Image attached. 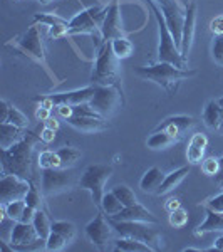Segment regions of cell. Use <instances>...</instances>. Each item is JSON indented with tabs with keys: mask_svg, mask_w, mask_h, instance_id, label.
Segmentation results:
<instances>
[{
	"mask_svg": "<svg viewBox=\"0 0 223 252\" xmlns=\"http://www.w3.org/2000/svg\"><path fill=\"white\" fill-rule=\"evenodd\" d=\"M56 152H57V155L60 158V163H62L60 168H66V170L71 168V166H74L81 158V152L78 148H74V146H62V148L56 150Z\"/></svg>",
	"mask_w": 223,
	"mask_h": 252,
	"instance_id": "cell-30",
	"label": "cell"
},
{
	"mask_svg": "<svg viewBox=\"0 0 223 252\" xmlns=\"http://www.w3.org/2000/svg\"><path fill=\"white\" fill-rule=\"evenodd\" d=\"M9 108L10 104L7 101H0V123H5L7 116H9Z\"/></svg>",
	"mask_w": 223,
	"mask_h": 252,
	"instance_id": "cell-49",
	"label": "cell"
},
{
	"mask_svg": "<svg viewBox=\"0 0 223 252\" xmlns=\"http://www.w3.org/2000/svg\"><path fill=\"white\" fill-rule=\"evenodd\" d=\"M169 225L171 227H176V229H181V227L186 225V222H188V212L183 209V207H180V209L173 210V212H169Z\"/></svg>",
	"mask_w": 223,
	"mask_h": 252,
	"instance_id": "cell-37",
	"label": "cell"
},
{
	"mask_svg": "<svg viewBox=\"0 0 223 252\" xmlns=\"http://www.w3.org/2000/svg\"><path fill=\"white\" fill-rule=\"evenodd\" d=\"M26 204H27V205H30V207H34L35 210H40V209L44 207L42 195H40L39 189H37V187H35L34 184L30 185L29 193L26 195Z\"/></svg>",
	"mask_w": 223,
	"mask_h": 252,
	"instance_id": "cell-40",
	"label": "cell"
},
{
	"mask_svg": "<svg viewBox=\"0 0 223 252\" xmlns=\"http://www.w3.org/2000/svg\"><path fill=\"white\" fill-rule=\"evenodd\" d=\"M195 26H196V2H190L186 5L185 24H183V35H181V56L188 61L190 49H192L193 37H195Z\"/></svg>",
	"mask_w": 223,
	"mask_h": 252,
	"instance_id": "cell-17",
	"label": "cell"
},
{
	"mask_svg": "<svg viewBox=\"0 0 223 252\" xmlns=\"http://www.w3.org/2000/svg\"><path fill=\"white\" fill-rule=\"evenodd\" d=\"M112 192H114V195H116L117 198H119L121 204H123L124 207L138 204V198H136L135 192H133V190L129 189L128 185H116L114 189H112Z\"/></svg>",
	"mask_w": 223,
	"mask_h": 252,
	"instance_id": "cell-33",
	"label": "cell"
},
{
	"mask_svg": "<svg viewBox=\"0 0 223 252\" xmlns=\"http://www.w3.org/2000/svg\"><path fill=\"white\" fill-rule=\"evenodd\" d=\"M220 131H222V135H223V126H222V129H220Z\"/></svg>",
	"mask_w": 223,
	"mask_h": 252,
	"instance_id": "cell-57",
	"label": "cell"
},
{
	"mask_svg": "<svg viewBox=\"0 0 223 252\" xmlns=\"http://www.w3.org/2000/svg\"><path fill=\"white\" fill-rule=\"evenodd\" d=\"M35 212H37V210H35L34 207L27 205V207H26V210H24L22 219H20L19 222H32V220H34V217H35Z\"/></svg>",
	"mask_w": 223,
	"mask_h": 252,
	"instance_id": "cell-48",
	"label": "cell"
},
{
	"mask_svg": "<svg viewBox=\"0 0 223 252\" xmlns=\"http://www.w3.org/2000/svg\"><path fill=\"white\" fill-rule=\"evenodd\" d=\"M218 168H220L218 158H206V160L201 161V172L208 175V177H215L218 173Z\"/></svg>",
	"mask_w": 223,
	"mask_h": 252,
	"instance_id": "cell-42",
	"label": "cell"
},
{
	"mask_svg": "<svg viewBox=\"0 0 223 252\" xmlns=\"http://www.w3.org/2000/svg\"><path fill=\"white\" fill-rule=\"evenodd\" d=\"M54 140H56V129H51L44 126V129L40 131V141H44V143H52Z\"/></svg>",
	"mask_w": 223,
	"mask_h": 252,
	"instance_id": "cell-46",
	"label": "cell"
},
{
	"mask_svg": "<svg viewBox=\"0 0 223 252\" xmlns=\"http://www.w3.org/2000/svg\"><path fill=\"white\" fill-rule=\"evenodd\" d=\"M57 113H59L60 118L69 120V118L74 116V108H72L71 104H60V106H57Z\"/></svg>",
	"mask_w": 223,
	"mask_h": 252,
	"instance_id": "cell-47",
	"label": "cell"
},
{
	"mask_svg": "<svg viewBox=\"0 0 223 252\" xmlns=\"http://www.w3.org/2000/svg\"><path fill=\"white\" fill-rule=\"evenodd\" d=\"M114 229L116 234H119L121 237H131L136 241H141L148 244L153 251H160L161 247V237L155 229H151V223L148 222H117V220H109Z\"/></svg>",
	"mask_w": 223,
	"mask_h": 252,
	"instance_id": "cell-7",
	"label": "cell"
},
{
	"mask_svg": "<svg viewBox=\"0 0 223 252\" xmlns=\"http://www.w3.org/2000/svg\"><path fill=\"white\" fill-rule=\"evenodd\" d=\"M121 94H123L121 89L116 86H96V93L89 101V106L99 116L106 118L119 106Z\"/></svg>",
	"mask_w": 223,
	"mask_h": 252,
	"instance_id": "cell-8",
	"label": "cell"
},
{
	"mask_svg": "<svg viewBox=\"0 0 223 252\" xmlns=\"http://www.w3.org/2000/svg\"><path fill=\"white\" fill-rule=\"evenodd\" d=\"M96 93V84L83 89H76V91H66V93H56V94H46V97L54 104V108L60 106V104H87L92 99Z\"/></svg>",
	"mask_w": 223,
	"mask_h": 252,
	"instance_id": "cell-14",
	"label": "cell"
},
{
	"mask_svg": "<svg viewBox=\"0 0 223 252\" xmlns=\"http://www.w3.org/2000/svg\"><path fill=\"white\" fill-rule=\"evenodd\" d=\"M67 29H69V24H59V26L49 27V37L52 39L64 37V35H67Z\"/></svg>",
	"mask_w": 223,
	"mask_h": 252,
	"instance_id": "cell-43",
	"label": "cell"
},
{
	"mask_svg": "<svg viewBox=\"0 0 223 252\" xmlns=\"http://www.w3.org/2000/svg\"><path fill=\"white\" fill-rule=\"evenodd\" d=\"M52 230L62 235L67 242H71L76 235V227L72 222H67V220H56L52 222Z\"/></svg>",
	"mask_w": 223,
	"mask_h": 252,
	"instance_id": "cell-35",
	"label": "cell"
},
{
	"mask_svg": "<svg viewBox=\"0 0 223 252\" xmlns=\"http://www.w3.org/2000/svg\"><path fill=\"white\" fill-rule=\"evenodd\" d=\"M108 14V7H89L86 10H81L69 20L67 35L78 34H101V26ZM103 35V34H101Z\"/></svg>",
	"mask_w": 223,
	"mask_h": 252,
	"instance_id": "cell-5",
	"label": "cell"
},
{
	"mask_svg": "<svg viewBox=\"0 0 223 252\" xmlns=\"http://www.w3.org/2000/svg\"><path fill=\"white\" fill-rule=\"evenodd\" d=\"M208 146V138L203 133H195L188 141V148H186V160L192 165L201 163Z\"/></svg>",
	"mask_w": 223,
	"mask_h": 252,
	"instance_id": "cell-19",
	"label": "cell"
},
{
	"mask_svg": "<svg viewBox=\"0 0 223 252\" xmlns=\"http://www.w3.org/2000/svg\"><path fill=\"white\" fill-rule=\"evenodd\" d=\"M109 220H117V222H148V223H158V217H155V214L151 210H148L146 207H143L138 202L135 205L123 207L121 212H117L111 217H108Z\"/></svg>",
	"mask_w": 223,
	"mask_h": 252,
	"instance_id": "cell-16",
	"label": "cell"
},
{
	"mask_svg": "<svg viewBox=\"0 0 223 252\" xmlns=\"http://www.w3.org/2000/svg\"><path fill=\"white\" fill-rule=\"evenodd\" d=\"M74 185V178L69 175L66 168H46L42 170V177H40V189L42 193L51 197L54 193L64 192V190L71 189Z\"/></svg>",
	"mask_w": 223,
	"mask_h": 252,
	"instance_id": "cell-10",
	"label": "cell"
},
{
	"mask_svg": "<svg viewBox=\"0 0 223 252\" xmlns=\"http://www.w3.org/2000/svg\"><path fill=\"white\" fill-rule=\"evenodd\" d=\"M165 180V173L161 172L158 166H153V168L146 170L144 175L139 180V189L143 190L144 193H156L160 185L163 184Z\"/></svg>",
	"mask_w": 223,
	"mask_h": 252,
	"instance_id": "cell-24",
	"label": "cell"
},
{
	"mask_svg": "<svg viewBox=\"0 0 223 252\" xmlns=\"http://www.w3.org/2000/svg\"><path fill=\"white\" fill-rule=\"evenodd\" d=\"M91 81L96 86H116L121 89L119 59L112 52L111 40H104L97 47V54L92 67Z\"/></svg>",
	"mask_w": 223,
	"mask_h": 252,
	"instance_id": "cell-3",
	"label": "cell"
},
{
	"mask_svg": "<svg viewBox=\"0 0 223 252\" xmlns=\"http://www.w3.org/2000/svg\"><path fill=\"white\" fill-rule=\"evenodd\" d=\"M66 244H67V241L62 237V235L52 230L51 235L46 239V249L47 251H54V252L56 251H62L64 247H66Z\"/></svg>",
	"mask_w": 223,
	"mask_h": 252,
	"instance_id": "cell-38",
	"label": "cell"
},
{
	"mask_svg": "<svg viewBox=\"0 0 223 252\" xmlns=\"http://www.w3.org/2000/svg\"><path fill=\"white\" fill-rule=\"evenodd\" d=\"M35 118H37L39 121H46L47 118H51V109L44 108V106H39L37 111H35Z\"/></svg>",
	"mask_w": 223,
	"mask_h": 252,
	"instance_id": "cell-50",
	"label": "cell"
},
{
	"mask_svg": "<svg viewBox=\"0 0 223 252\" xmlns=\"http://www.w3.org/2000/svg\"><path fill=\"white\" fill-rule=\"evenodd\" d=\"M27 129L19 128V126L12 123H0V148L7 150L12 145L19 143L24 136H26Z\"/></svg>",
	"mask_w": 223,
	"mask_h": 252,
	"instance_id": "cell-21",
	"label": "cell"
},
{
	"mask_svg": "<svg viewBox=\"0 0 223 252\" xmlns=\"http://www.w3.org/2000/svg\"><path fill=\"white\" fill-rule=\"evenodd\" d=\"M149 9L153 10L158 26V34H160V44H158V61L160 63H171L178 67H186V59L181 56L180 47L176 46L171 32L168 29V24L165 20V15L161 12L160 5L155 0H146Z\"/></svg>",
	"mask_w": 223,
	"mask_h": 252,
	"instance_id": "cell-4",
	"label": "cell"
},
{
	"mask_svg": "<svg viewBox=\"0 0 223 252\" xmlns=\"http://www.w3.org/2000/svg\"><path fill=\"white\" fill-rule=\"evenodd\" d=\"M212 56L218 66H223V35H215L213 46H212Z\"/></svg>",
	"mask_w": 223,
	"mask_h": 252,
	"instance_id": "cell-41",
	"label": "cell"
},
{
	"mask_svg": "<svg viewBox=\"0 0 223 252\" xmlns=\"http://www.w3.org/2000/svg\"><path fill=\"white\" fill-rule=\"evenodd\" d=\"M218 103L222 104V108H223V97H220V99H218Z\"/></svg>",
	"mask_w": 223,
	"mask_h": 252,
	"instance_id": "cell-56",
	"label": "cell"
},
{
	"mask_svg": "<svg viewBox=\"0 0 223 252\" xmlns=\"http://www.w3.org/2000/svg\"><path fill=\"white\" fill-rule=\"evenodd\" d=\"M136 74L146 81L158 84V86L166 89L169 94H173L176 91L178 84L181 81L196 76V71L188 67H178L171 63H160L158 61L156 64H151V66H139L136 69Z\"/></svg>",
	"mask_w": 223,
	"mask_h": 252,
	"instance_id": "cell-2",
	"label": "cell"
},
{
	"mask_svg": "<svg viewBox=\"0 0 223 252\" xmlns=\"http://www.w3.org/2000/svg\"><path fill=\"white\" fill-rule=\"evenodd\" d=\"M34 19L37 24H42V26H46V27H54V26H59V24H69L67 20H64L62 17L54 15V14H35Z\"/></svg>",
	"mask_w": 223,
	"mask_h": 252,
	"instance_id": "cell-39",
	"label": "cell"
},
{
	"mask_svg": "<svg viewBox=\"0 0 223 252\" xmlns=\"http://www.w3.org/2000/svg\"><path fill=\"white\" fill-rule=\"evenodd\" d=\"M26 200H14V202H9L7 205H2V209L5 210V214H7V217H10L12 220H15V222H19L20 219H22V215H24V210H26Z\"/></svg>",
	"mask_w": 223,
	"mask_h": 252,
	"instance_id": "cell-34",
	"label": "cell"
},
{
	"mask_svg": "<svg viewBox=\"0 0 223 252\" xmlns=\"http://www.w3.org/2000/svg\"><path fill=\"white\" fill-rule=\"evenodd\" d=\"M32 182L20 178L17 175H2L0 178V204L7 205L14 200H26V195L29 193Z\"/></svg>",
	"mask_w": 223,
	"mask_h": 252,
	"instance_id": "cell-9",
	"label": "cell"
},
{
	"mask_svg": "<svg viewBox=\"0 0 223 252\" xmlns=\"http://www.w3.org/2000/svg\"><path fill=\"white\" fill-rule=\"evenodd\" d=\"M37 163H39V166L42 170H46V168H60V166H62L57 152H51V150H44V152L39 153Z\"/></svg>",
	"mask_w": 223,
	"mask_h": 252,
	"instance_id": "cell-32",
	"label": "cell"
},
{
	"mask_svg": "<svg viewBox=\"0 0 223 252\" xmlns=\"http://www.w3.org/2000/svg\"><path fill=\"white\" fill-rule=\"evenodd\" d=\"M180 207H181V202L178 200V198H169V200L165 204V209L168 210V214L173 212V210H176V209H180Z\"/></svg>",
	"mask_w": 223,
	"mask_h": 252,
	"instance_id": "cell-51",
	"label": "cell"
},
{
	"mask_svg": "<svg viewBox=\"0 0 223 252\" xmlns=\"http://www.w3.org/2000/svg\"><path fill=\"white\" fill-rule=\"evenodd\" d=\"M173 143H176V140L169 133H166L165 129H156L155 133H151L148 141H146L149 150H165L168 146H171Z\"/></svg>",
	"mask_w": 223,
	"mask_h": 252,
	"instance_id": "cell-26",
	"label": "cell"
},
{
	"mask_svg": "<svg viewBox=\"0 0 223 252\" xmlns=\"http://www.w3.org/2000/svg\"><path fill=\"white\" fill-rule=\"evenodd\" d=\"M203 123L208 126L210 129L220 131L223 126V108L218 103V99L208 101V104L203 109Z\"/></svg>",
	"mask_w": 223,
	"mask_h": 252,
	"instance_id": "cell-22",
	"label": "cell"
},
{
	"mask_svg": "<svg viewBox=\"0 0 223 252\" xmlns=\"http://www.w3.org/2000/svg\"><path fill=\"white\" fill-rule=\"evenodd\" d=\"M40 3H44V5H46V3H51V2H54V0H39Z\"/></svg>",
	"mask_w": 223,
	"mask_h": 252,
	"instance_id": "cell-55",
	"label": "cell"
},
{
	"mask_svg": "<svg viewBox=\"0 0 223 252\" xmlns=\"http://www.w3.org/2000/svg\"><path fill=\"white\" fill-rule=\"evenodd\" d=\"M32 223H34L35 232H37V235H39L40 239H44V241H46L49 235H51V232H52V222L49 220L47 214L44 212L42 209L35 212V217H34V220H32Z\"/></svg>",
	"mask_w": 223,
	"mask_h": 252,
	"instance_id": "cell-29",
	"label": "cell"
},
{
	"mask_svg": "<svg viewBox=\"0 0 223 252\" xmlns=\"http://www.w3.org/2000/svg\"><path fill=\"white\" fill-rule=\"evenodd\" d=\"M218 161H220V168H218V173L215 175V182H217L218 187L223 189V157L218 158Z\"/></svg>",
	"mask_w": 223,
	"mask_h": 252,
	"instance_id": "cell-52",
	"label": "cell"
},
{
	"mask_svg": "<svg viewBox=\"0 0 223 252\" xmlns=\"http://www.w3.org/2000/svg\"><path fill=\"white\" fill-rule=\"evenodd\" d=\"M205 209H206V219L203 223H200L196 227L195 234L203 235L208 232H223V214L208 209V207H205Z\"/></svg>",
	"mask_w": 223,
	"mask_h": 252,
	"instance_id": "cell-23",
	"label": "cell"
},
{
	"mask_svg": "<svg viewBox=\"0 0 223 252\" xmlns=\"http://www.w3.org/2000/svg\"><path fill=\"white\" fill-rule=\"evenodd\" d=\"M111 47H112V52L116 54L117 59H128L129 56L133 54V42L129 40L126 35H123V37H117L114 40H111Z\"/></svg>",
	"mask_w": 223,
	"mask_h": 252,
	"instance_id": "cell-31",
	"label": "cell"
},
{
	"mask_svg": "<svg viewBox=\"0 0 223 252\" xmlns=\"http://www.w3.org/2000/svg\"><path fill=\"white\" fill-rule=\"evenodd\" d=\"M112 232H114V229H112L109 219H108V220L104 219V214H97L96 217L86 225L87 239L97 247L106 246V244L111 241Z\"/></svg>",
	"mask_w": 223,
	"mask_h": 252,
	"instance_id": "cell-11",
	"label": "cell"
},
{
	"mask_svg": "<svg viewBox=\"0 0 223 252\" xmlns=\"http://www.w3.org/2000/svg\"><path fill=\"white\" fill-rule=\"evenodd\" d=\"M213 249H217V251H223V235L220 239H217V242H215V247Z\"/></svg>",
	"mask_w": 223,
	"mask_h": 252,
	"instance_id": "cell-54",
	"label": "cell"
},
{
	"mask_svg": "<svg viewBox=\"0 0 223 252\" xmlns=\"http://www.w3.org/2000/svg\"><path fill=\"white\" fill-rule=\"evenodd\" d=\"M44 126H46V128H51V129H56V131H57L59 129V121L56 120V118H47L46 121H44Z\"/></svg>",
	"mask_w": 223,
	"mask_h": 252,
	"instance_id": "cell-53",
	"label": "cell"
},
{
	"mask_svg": "<svg viewBox=\"0 0 223 252\" xmlns=\"http://www.w3.org/2000/svg\"><path fill=\"white\" fill-rule=\"evenodd\" d=\"M101 210H103L104 215H108V217H111V215H114L117 212H121L123 210V204H121V200L116 197L114 192H104L103 195V200H101Z\"/></svg>",
	"mask_w": 223,
	"mask_h": 252,
	"instance_id": "cell-28",
	"label": "cell"
},
{
	"mask_svg": "<svg viewBox=\"0 0 223 252\" xmlns=\"http://www.w3.org/2000/svg\"><path fill=\"white\" fill-rule=\"evenodd\" d=\"M5 123H12V125L19 126V128L27 129V126H29V118L24 115V113L20 111V109H17L15 106H12V104H10V108H9V116H7V121H5Z\"/></svg>",
	"mask_w": 223,
	"mask_h": 252,
	"instance_id": "cell-36",
	"label": "cell"
},
{
	"mask_svg": "<svg viewBox=\"0 0 223 252\" xmlns=\"http://www.w3.org/2000/svg\"><path fill=\"white\" fill-rule=\"evenodd\" d=\"M188 173H190V166H181V168L175 170V172L165 175V180H163V184L160 185V189H158L156 195L161 197V195H166L171 192V190H175L176 187L185 180Z\"/></svg>",
	"mask_w": 223,
	"mask_h": 252,
	"instance_id": "cell-25",
	"label": "cell"
},
{
	"mask_svg": "<svg viewBox=\"0 0 223 252\" xmlns=\"http://www.w3.org/2000/svg\"><path fill=\"white\" fill-rule=\"evenodd\" d=\"M193 125H195V118L192 116H171V118H166L156 129H165L166 133H169V135L178 141V140H181V136H183Z\"/></svg>",
	"mask_w": 223,
	"mask_h": 252,
	"instance_id": "cell-18",
	"label": "cell"
},
{
	"mask_svg": "<svg viewBox=\"0 0 223 252\" xmlns=\"http://www.w3.org/2000/svg\"><path fill=\"white\" fill-rule=\"evenodd\" d=\"M66 123L71 125L72 128L79 129V131H86V133H94L108 128L103 116H72L66 120Z\"/></svg>",
	"mask_w": 223,
	"mask_h": 252,
	"instance_id": "cell-20",
	"label": "cell"
},
{
	"mask_svg": "<svg viewBox=\"0 0 223 252\" xmlns=\"http://www.w3.org/2000/svg\"><path fill=\"white\" fill-rule=\"evenodd\" d=\"M19 47L24 52L34 58L39 63H46V52H44V44H42V34H40V26L34 24L26 34L20 37L19 40Z\"/></svg>",
	"mask_w": 223,
	"mask_h": 252,
	"instance_id": "cell-12",
	"label": "cell"
},
{
	"mask_svg": "<svg viewBox=\"0 0 223 252\" xmlns=\"http://www.w3.org/2000/svg\"><path fill=\"white\" fill-rule=\"evenodd\" d=\"M210 31L215 35H223V15H218L210 22Z\"/></svg>",
	"mask_w": 223,
	"mask_h": 252,
	"instance_id": "cell-45",
	"label": "cell"
},
{
	"mask_svg": "<svg viewBox=\"0 0 223 252\" xmlns=\"http://www.w3.org/2000/svg\"><path fill=\"white\" fill-rule=\"evenodd\" d=\"M114 249L121 252H151L153 251L148 244L136 241V239H131V237H119L114 242Z\"/></svg>",
	"mask_w": 223,
	"mask_h": 252,
	"instance_id": "cell-27",
	"label": "cell"
},
{
	"mask_svg": "<svg viewBox=\"0 0 223 252\" xmlns=\"http://www.w3.org/2000/svg\"><path fill=\"white\" fill-rule=\"evenodd\" d=\"M101 34L104 40H114L117 37H123L124 29L121 26V10L119 2L114 0L108 5V14L104 17V22L101 26Z\"/></svg>",
	"mask_w": 223,
	"mask_h": 252,
	"instance_id": "cell-15",
	"label": "cell"
},
{
	"mask_svg": "<svg viewBox=\"0 0 223 252\" xmlns=\"http://www.w3.org/2000/svg\"><path fill=\"white\" fill-rule=\"evenodd\" d=\"M205 207H208V209L217 210V212H222L223 214V192L220 195H217V197L210 198V200L205 204Z\"/></svg>",
	"mask_w": 223,
	"mask_h": 252,
	"instance_id": "cell-44",
	"label": "cell"
},
{
	"mask_svg": "<svg viewBox=\"0 0 223 252\" xmlns=\"http://www.w3.org/2000/svg\"><path fill=\"white\" fill-rule=\"evenodd\" d=\"M40 141V135L27 131L19 143L2 150V175H17L20 178L32 180L34 146Z\"/></svg>",
	"mask_w": 223,
	"mask_h": 252,
	"instance_id": "cell-1",
	"label": "cell"
},
{
	"mask_svg": "<svg viewBox=\"0 0 223 252\" xmlns=\"http://www.w3.org/2000/svg\"><path fill=\"white\" fill-rule=\"evenodd\" d=\"M40 237L35 232V227L32 222H15L14 229L10 232V246L12 249H30L34 244H37Z\"/></svg>",
	"mask_w": 223,
	"mask_h": 252,
	"instance_id": "cell-13",
	"label": "cell"
},
{
	"mask_svg": "<svg viewBox=\"0 0 223 252\" xmlns=\"http://www.w3.org/2000/svg\"><path fill=\"white\" fill-rule=\"evenodd\" d=\"M112 175V166L111 165H103V163H94L89 165L84 170L83 177L79 180L81 189H86L91 192L92 202L99 207L101 200L104 195V184L109 180V177Z\"/></svg>",
	"mask_w": 223,
	"mask_h": 252,
	"instance_id": "cell-6",
	"label": "cell"
}]
</instances>
